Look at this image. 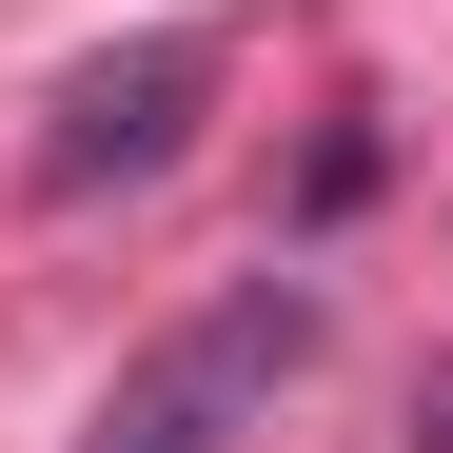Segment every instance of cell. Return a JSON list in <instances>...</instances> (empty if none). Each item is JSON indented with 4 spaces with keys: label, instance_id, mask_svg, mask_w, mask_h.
I'll use <instances>...</instances> for the list:
<instances>
[{
    "label": "cell",
    "instance_id": "3",
    "mask_svg": "<svg viewBox=\"0 0 453 453\" xmlns=\"http://www.w3.org/2000/svg\"><path fill=\"white\" fill-rule=\"evenodd\" d=\"M414 453H453V355H434V395H414Z\"/></svg>",
    "mask_w": 453,
    "mask_h": 453
},
{
    "label": "cell",
    "instance_id": "1",
    "mask_svg": "<svg viewBox=\"0 0 453 453\" xmlns=\"http://www.w3.org/2000/svg\"><path fill=\"white\" fill-rule=\"evenodd\" d=\"M316 335H335L316 276H217L158 355H119V395H99L80 453H237V434H276L296 374H316Z\"/></svg>",
    "mask_w": 453,
    "mask_h": 453
},
{
    "label": "cell",
    "instance_id": "2",
    "mask_svg": "<svg viewBox=\"0 0 453 453\" xmlns=\"http://www.w3.org/2000/svg\"><path fill=\"white\" fill-rule=\"evenodd\" d=\"M197 99H217V40H197V20H138V40H99L80 80L40 99V197H138V178H178Z\"/></svg>",
    "mask_w": 453,
    "mask_h": 453
}]
</instances>
